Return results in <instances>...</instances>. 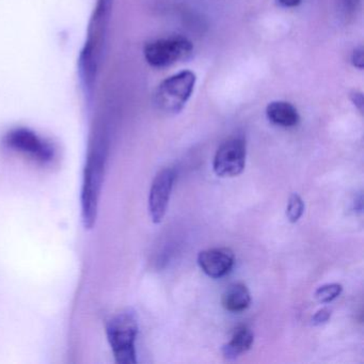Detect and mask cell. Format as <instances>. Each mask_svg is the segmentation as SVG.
Here are the masks:
<instances>
[{"mask_svg":"<svg viewBox=\"0 0 364 364\" xmlns=\"http://www.w3.org/2000/svg\"><path fill=\"white\" fill-rule=\"evenodd\" d=\"M138 329L137 316L133 311H123L108 321L106 334L114 359L118 363H137L136 340Z\"/></svg>","mask_w":364,"mask_h":364,"instance_id":"obj_3","label":"cell"},{"mask_svg":"<svg viewBox=\"0 0 364 364\" xmlns=\"http://www.w3.org/2000/svg\"><path fill=\"white\" fill-rule=\"evenodd\" d=\"M350 100L353 102V105L360 110V112H363V95H362L361 92H358V91H353L350 95Z\"/></svg>","mask_w":364,"mask_h":364,"instance_id":"obj_17","label":"cell"},{"mask_svg":"<svg viewBox=\"0 0 364 364\" xmlns=\"http://www.w3.org/2000/svg\"><path fill=\"white\" fill-rule=\"evenodd\" d=\"M251 304V295L244 283H234L227 287L221 297V304L229 312L238 313L246 310Z\"/></svg>","mask_w":364,"mask_h":364,"instance_id":"obj_11","label":"cell"},{"mask_svg":"<svg viewBox=\"0 0 364 364\" xmlns=\"http://www.w3.org/2000/svg\"><path fill=\"white\" fill-rule=\"evenodd\" d=\"M109 153V138L104 127L97 125L89 142L82 187V216L86 229H92L97 221L100 197Z\"/></svg>","mask_w":364,"mask_h":364,"instance_id":"obj_1","label":"cell"},{"mask_svg":"<svg viewBox=\"0 0 364 364\" xmlns=\"http://www.w3.org/2000/svg\"><path fill=\"white\" fill-rule=\"evenodd\" d=\"M193 44L182 37L156 40L146 44L144 58L154 68H167L188 58L193 53Z\"/></svg>","mask_w":364,"mask_h":364,"instance_id":"obj_6","label":"cell"},{"mask_svg":"<svg viewBox=\"0 0 364 364\" xmlns=\"http://www.w3.org/2000/svg\"><path fill=\"white\" fill-rule=\"evenodd\" d=\"M330 316H331V311L327 308L321 309L317 311L312 317V323L315 326L323 325L329 321Z\"/></svg>","mask_w":364,"mask_h":364,"instance_id":"obj_15","label":"cell"},{"mask_svg":"<svg viewBox=\"0 0 364 364\" xmlns=\"http://www.w3.org/2000/svg\"><path fill=\"white\" fill-rule=\"evenodd\" d=\"M8 149L22 153L40 164H50L56 156V150L48 140L26 127H16L4 137Z\"/></svg>","mask_w":364,"mask_h":364,"instance_id":"obj_5","label":"cell"},{"mask_svg":"<svg viewBox=\"0 0 364 364\" xmlns=\"http://www.w3.org/2000/svg\"><path fill=\"white\" fill-rule=\"evenodd\" d=\"M112 0H97L87 31L86 42L78 59V74L85 95L91 97L101 63Z\"/></svg>","mask_w":364,"mask_h":364,"instance_id":"obj_2","label":"cell"},{"mask_svg":"<svg viewBox=\"0 0 364 364\" xmlns=\"http://www.w3.org/2000/svg\"><path fill=\"white\" fill-rule=\"evenodd\" d=\"M176 181V172L171 168L161 170L151 185L149 195V213L154 223H161L167 213Z\"/></svg>","mask_w":364,"mask_h":364,"instance_id":"obj_8","label":"cell"},{"mask_svg":"<svg viewBox=\"0 0 364 364\" xmlns=\"http://www.w3.org/2000/svg\"><path fill=\"white\" fill-rule=\"evenodd\" d=\"M301 4V0H277V5L281 8H295Z\"/></svg>","mask_w":364,"mask_h":364,"instance_id":"obj_18","label":"cell"},{"mask_svg":"<svg viewBox=\"0 0 364 364\" xmlns=\"http://www.w3.org/2000/svg\"><path fill=\"white\" fill-rule=\"evenodd\" d=\"M343 287L338 283L321 285L315 291V298L321 304H329L342 294Z\"/></svg>","mask_w":364,"mask_h":364,"instance_id":"obj_13","label":"cell"},{"mask_svg":"<svg viewBox=\"0 0 364 364\" xmlns=\"http://www.w3.org/2000/svg\"><path fill=\"white\" fill-rule=\"evenodd\" d=\"M304 213V203L298 193H291L287 206V220L296 223Z\"/></svg>","mask_w":364,"mask_h":364,"instance_id":"obj_14","label":"cell"},{"mask_svg":"<svg viewBox=\"0 0 364 364\" xmlns=\"http://www.w3.org/2000/svg\"><path fill=\"white\" fill-rule=\"evenodd\" d=\"M198 264L206 276L220 279L231 272L235 264V255L231 249L225 247L208 249L199 253Z\"/></svg>","mask_w":364,"mask_h":364,"instance_id":"obj_9","label":"cell"},{"mask_svg":"<svg viewBox=\"0 0 364 364\" xmlns=\"http://www.w3.org/2000/svg\"><path fill=\"white\" fill-rule=\"evenodd\" d=\"M196 80V74L191 71H182L170 76L157 88L155 105L165 114H178L191 99Z\"/></svg>","mask_w":364,"mask_h":364,"instance_id":"obj_4","label":"cell"},{"mask_svg":"<svg viewBox=\"0 0 364 364\" xmlns=\"http://www.w3.org/2000/svg\"><path fill=\"white\" fill-rule=\"evenodd\" d=\"M246 141L240 137H233L223 142L213 161V169L220 178H234L244 171L246 166Z\"/></svg>","mask_w":364,"mask_h":364,"instance_id":"obj_7","label":"cell"},{"mask_svg":"<svg viewBox=\"0 0 364 364\" xmlns=\"http://www.w3.org/2000/svg\"><path fill=\"white\" fill-rule=\"evenodd\" d=\"M351 63H353V67L357 69L362 70L364 67V56H363V48H355L353 50V56H351Z\"/></svg>","mask_w":364,"mask_h":364,"instance_id":"obj_16","label":"cell"},{"mask_svg":"<svg viewBox=\"0 0 364 364\" xmlns=\"http://www.w3.org/2000/svg\"><path fill=\"white\" fill-rule=\"evenodd\" d=\"M255 336L247 326H238L234 330L231 340L223 345V353L227 359L233 360L247 353L252 346Z\"/></svg>","mask_w":364,"mask_h":364,"instance_id":"obj_12","label":"cell"},{"mask_svg":"<svg viewBox=\"0 0 364 364\" xmlns=\"http://www.w3.org/2000/svg\"><path fill=\"white\" fill-rule=\"evenodd\" d=\"M341 3L347 8H353L357 5L359 0H340Z\"/></svg>","mask_w":364,"mask_h":364,"instance_id":"obj_19","label":"cell"},{"mask_svg":"<svg viewBox=\"0 0 364 364\" xmlns=\"http://www.w3.org/2000/svg\"><path fill=\"white\" fill-rule=\"evenodd\" d=\"M266 116L272 124L281 127H294L299 123L297 109L287 102H272L266 108Z\"/></svg>","mask_w":364,"mask_h":364,"instance_id":"obj_10","label":"cell"}]
</instances>
